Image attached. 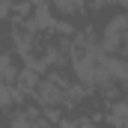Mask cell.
<instances>
[{"instance_id": "7a4b0ae2", "label": "cell", "mask_w": 128, "mask_h": 128, "mask_svg": "<svg viewBox=\"0 0 128 128\" xmlns=\"http://www.w3.org/2000/svg\"><path fill=\"white\" fill-rule=\"evenodd\" d=\"M66 92H68V84H66L60 74H48L45 80L36 84V96L42 104H66Z\"/></svg>"}, {"instance_id": "8fae6325", "label": "cell", "mask_w": 128, "mask_h": 128, "mask_svg": "<svg viewBox=\"0 0 128 128\" xmlns=\"http://www.w3.org/2000/svg\"><path fill=\"white\" fill-rule=\"evenodd\" d=\"M116 3H122V6H128V0H116Z\"/></svg>"}, {"instance_id": "52a82bcc", "label": "cell", "mask_w": 128, "mask_h": 128, "mask_svg": "<svg viewBox=\"0 0 128 128\" xmlns=\"http://www.w3.org/2000/svg\"><path fill=\"white\" fill-rule=\"evenodd\" d=\"M9 128H42V125H39V119H33V116H27V113H18Z\"/></svg>"}, {"instance_id": "3957f363", "label": "cell", "mask_w": 128, "mask_h": 128, "mask_svg": "<svg viewBox=\"0 0 128 128\" xmlns=\"http://www.w3.org/2000/svg\"><path fill=\"white\" fill-rule=\"evenodd\" d=\"M51 24H54V15H51V9H48V3H36L33 6V15L30 21H27V27L30 30H51Z\"/></svg>"}, {"instance_id": "8992f818", "label": "cell", "mask_w": 128, "mask_h": 128, "mask_svg": "<svg viewBox=\"0 0 128 128\" xmlns=\"http://www.w3.org/2000/svg\"><path fill=\"white\" fill-rule=\"evenodd\" d=\"M84 6H86V0H54V9H57L60 15H68V18L78 15Z\"/></svg>"}, {"instance_id": "5b68a950", "label": "cell", "mask_w": 128, "mask_h": 128, "mask_svg": "<svg viewBox=\"0 0 128 128\" xmlns=\"http://www.w3.org/2000/svg\"><path fill=\"white\" fill-rule=\"evenodd\" d=\"M0 80L3 84H15L18 80V66L12 63L9 54H0Z\"/></svg>"}, {"instance_id": "ba28073f", "label": "cell", "mask_w": 128, "mask_h": 128, "mask_svg": "<svg viewBox=\"0 0 128 128\" xmlns=\"http://www.w3.org/2000/svg\"><path fill=\"white\" fill-rule=\"evenodd\" d=\"M15 12V6H12V0H0V21H6L9 15Z\"/></svg>"}, {"instance_id": "277c9868", "label": "cell", "mask_w": 128, "mask_h": 128, "mask_svg": "<svg viewBox=\"0 0 128 128\" xmlns=\"http://www.w3.org/2000/svg\"><path fill=\"white\" fill-rule=\"evenodd\" d=\"M12 39H15V48L21 51V54H30L33 48H36V39H33V30H21V27H15L12 30Z\"/></svg>"}, {"instance_id": "6da1fadb", "label": "cell", "mask_w": 128, "mask_h": 128, "mask_svg": "<svg viewBox=\"0 0 128 128\" xmlns=\"http://www.w3.org/2000/svg\"><path fill=\"white\" fill-rule=\"evenodd\" d=\"M128 33V15L125 12H119V15H113L110 21H107V27L101 33V51L107 54V57H113V54H119L122 51V39H125Z\"/></svg>"}, {"instance_id": "30bf717a", "label": "cell", "mask_w": 128, "mask_h": 128, "mask_svg": "<svg viewBox=\"0 0 128 128\" xmlns=\"http://www.w3.org/2000/svg\"><path fill=\"white\" fill-rule=\"evenodd\" d=\"M80 128H98L96 122H86V119H84V122H80Z\"/></svg>"}, {"instance_id": "9c48e42d", "label": "cell", "mask_w": 128, "mask_h": 128, "mask_svg": "<svg viewBox=\"0 0 128 128\" xmlns=\"http://www.w3.org/2000/svg\"><path fill=\"white\" fill-rule=\"evenodd\" d=\"M60 128H80V122H78V119H63Z\"/></svg>"}]
</instances>
